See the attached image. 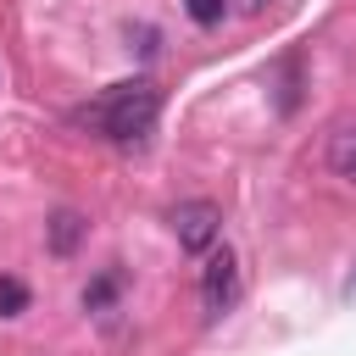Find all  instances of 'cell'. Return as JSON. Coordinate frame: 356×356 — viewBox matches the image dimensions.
Returning <instances> with one entry per match:
<instances>
[{
    "instance_id": "1",
    "label": "cell",
    "mask_w": 356,
    "mask_h": 356,
    "mask_svg": "<svg viewBox=\"0 0 356 356\" xmlns=\"http://www.w3.org/2000/svg\"><path fill=\"white\" fill-rule=\"evenodd\" d=\"M156 111H161V89H156L150 78H134V83H111V89H106L100 100H89V106H78L72 122H83V128L100 134V139L134 145L139 134H150Z\"/></svg>"
},
{
    "instance_id": "2",
    "label": "cell",
    "mask_w": 356,
    "mask_h": 356,
    "mask_svg": "<svg viewBox=\"0 0 356 356\" xmlns=\"http://www.w3.org/2000/svg\"><path fill=\"white\" fill-rule=\"evenodd\" d=\"M245 295V273H239V256L222 245V250H206V267H200V312L217 323L239 306Z\"/></svg>"
},
{
    "instance_id": "3",
    "label": "cell",
    "mask_w": 356,
    "mask_h": 356,
    "mask_svg": "<svg viewBox=\"0 0 356 356\" xmlns=\"http://www.w3.org/2000/svg\"><path fill=\"white\" fill-rule=\"evenodd\" d=\"M167 222H172V234H178V245H184L189 256H206V250H217V239H222V211H217L211 200H178Z\"/></svg>"
},
{
    "instance_id": "4",
    "label": "cell",
    "mask_w": 356,
    "mask_h": 356,
    "mask_svg": "<svg viewBox=\"0 0 356 356\" xmlns=\"http://www.w3.org/2000/svg\"><path fill=\"white\" fill-rule=\"evenodd\" d=\"M83 228H89V222H83L78 211H56V217H50V250H56V256H72V245L83 239Z\"/></svg>"
},
{
    "instance_id": "5",
    "label": "cell",
    "mask_w": 356,
    "mask_h": 356,
    "mask_svg": "<svg viewBox=\"0 0 356 356\" xmlns=\"http://www.w3.org/2000/svg\"><path fill=\"white\" fill-rule=\"evenodd\" d=\"M328 167L356 184V128H339V134L328 139Z\"/></svg>"
},
{
    "instance_id": "6",
    "label": "cell",
    "mask_w": 356,
    "mask_h": 356,
    "mask_svg": "<svg viewBox=\"0 0 356 356\" xmlns=\"http://www.w3.org/2000/svg\"><path fill=\"white\" fill-rule=\"evenodd\" d=\"M28 312V284L22 278H0V317H17Z\"/></svg>"
},
{
    "instance_id": "7",
    "label": "cell",
    "mask_w": 356,
    "mask_h": 356,
    "mask_svg": "<svg viewBox=\"0 0 356 356\" xmlns=\"http://www.w3.org/2000/svg\"><path fill=\"white\" fill-rule=\"evenodd\" d=\"M222 11H228V0H189V17H195L200 28H217Z\"/></svg>"
},
{
    "instance_id": "8",
    "label": "cell",
    "mask_w": 356,
    "mask_h": 356,
    "mask_svg": "<svg viewBox=\"0 0 356 356\" xmlns=\"http://www.w3.org/2000/svg\"><path fill=\"white\" fill-rule=\"evenodd\" d=\"M111 295H117V278H111V273H106V278H100V284H89V289H83V306H89V312H100V306H106V300H111Z\"/></svg>"
},
{
    "instance_id": "9",
    "label": "cell",
    "mask_w": 356,
    "mask_h": 356,
    "mask_svg": "<svg viewBox=\"0 0 356 356\" xmlns=\"http://www.w3.org/2000/svg\"><path fill=\"white\" fill-rule=\"evenodd\" d=\"M261 6H267V0H245V11H261Z\"/></svg>"
}]
</instances>
